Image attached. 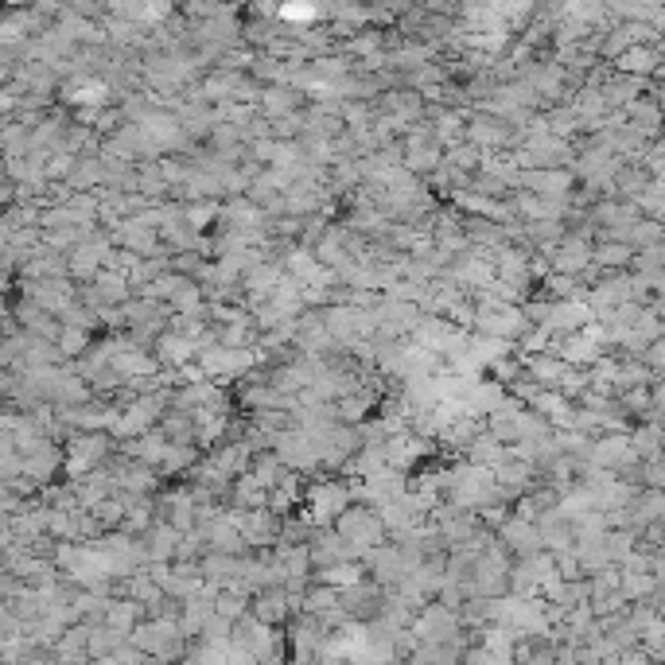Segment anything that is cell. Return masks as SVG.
I'll return each instance as SVG.
<instances>
[{
	"mask_svg": "<svg viewBox=\"0 0 665 665\" xmlns=\"http://www.w3.org/2000/svg\"><path fill=\"white\" fill-rule=\"evenodd\" d=\"M343 541H347L350 549H354V557L362 560L370 549H378V545H385V529L382 522H378V514L370 510V506H347L339 518H335V525H331Z\"/></svg>",
	"mask_w": 665,
	"mask_h": 665,
	"instance_id": "6da1fadb",
	"label": "cell"
},
{
	"mask_svg": "<svg viewBox=\"0 0 665 665\" xmlns=\"http://www.w3.org/2000/svg\"><path fill=\"white\" fill-rule=\"evenodd\" d=\"M59 471H63V444H55V440H47L39 452L20 459V475H24V479H32L39 490L55 487Z\"/></svg>",
	"mask_w": 665,
	"mask_h": 665,
	"instance_id": "7a4b0ae2",
	"label": "cell"
},
{
	"mask_svg": "<svg viewBox=\"0 0 665 665\" xmlns=\"http://www.w3.org/2000/svg\"><path fill=\"white\" fill-rule=\"evenodd\" d=\"M238 533H242L245 549L257 553V549H273L280 537V518H273L269 510H238Z\"/></svg>",
	"mask_w": 665,
	"mask_h": 665,
	"instance_id": "3957f363",
	"label": "cell"
},
{
	"mask_svg": "<svg viewBox=\"0 0 665 665\" xmlns=\"http://www.w3.org/2000/svg\"><path fill=\"white\" fill-rule=\"evenodd\" d=\"M494 537L510 549V557L514 560H525V557H533V553H541V533H537V525L522 522V518H514V514L494 529Z\"/></svg>",
	"mask_w": 665,
	"mask_h": 665,
	"instance_id": "277c9868",
	"label": "cell"
},
{
	"mask_svg": "<svg viewBox=\"0 0 665 665\" xmlns=\"http://www.w3.org/2000/svg\"><path fill=\"white\" fill-rule=\"evenodd\" d=\"M249 619H253V623H261V627L284 630V623L292 619V611H288V595L280 592V588L257 592L253 599H249Z\"/></svg>",
	"mask_w": 665,
	"mask_h": 665,
	"instance_id": "5b68a950",
	"label": "cell"
},
{
	"mask_svg": "<svg viewBox=\"0 0 665 665\" xmlns=\"http://www.w3.org/2000/svg\"><path fill=\"white\" fill-rule=\"evenodd\" d=\"M588 323H592V312H588L584 300H557V304H549L545 327H549L553 335H576V331H584Z\"/></svg>",
	"mask_w": 665,
	"mask_h": 665,
	"instance_id": "8992f818",
	"label": "cell"
},
{
	"mask_svg": "<svg viewBox=\"0 0 665 665\" xmlns=\"http://www.w3.org/2000/svg\"><path fill=\"white\" fill-rule=\"evenodd\" d=\"M144 623V607L133 603V599H125V595H113L109 603H105V615H102V627L117 630V634H133V627Z\"/></svg>",
	"mask_w": 665,
	"mask_h": 665,
	"instance_id": "52a82bcc",
	"label": "cell"
},
{
	"mask_svg": "<svg viewBox=\"0 0 665 665\" xmlns=\"http://www.w3.org/2000/svg\"><path fill=\"white\" fill-rule=\"evenodd\" d=\"M144 553H148V564H172L175 560V549H179V533H175L172 525L156 522L144 537Z\"/></svg>",
	"mask_w": 665,
	"mask_h": 665,
	"instance_id": "ba28073f",
	"label": "cell"
},
{
	"mask_svg": "<svg viewBox=\"0 0 665 665\" xmlns=\"http://www.w3.org/2000/svg\"><path fill=\"white\" fill-rule=\"evenodd\" d=\"M634 261V249L627 242H599L592 245V265L599 273H627Z\"/></svg>",
	"mask_w": 665,
	"mask_h": 665,
	"instance_id": "9c48e42d",
	"label": "cell"
},
{
	"mask_svg": "<svg viewBox=\"0 0 665 665\" xmlns=\"http://www.w3.org/2000/svg\"><path fill=\"white\" fill-rule=\"evenodd\" d=\"M203 459V452L195 448V444H168V452L160 459V467H156V475L160 479H175V475H191V467Z\"/></svg>",
	"mask_w": 665,
	"mask_h": 665,
	"instance_id": "30bf717a",
	"label": "cell"
},
{
	"mask_svg": "<svg viewBox=\"0 0 665 665\" xmlns=\"http://www.w3.org/2000/svg\"><path fill=\"white\" fill-rule=\"evenodd\" d=\"M249 599H253V595L245 592L242 584L234 580V584H226L222 592L214 595V603H210V607H214V615H222L226 623H238L242 615H249Z\"/></svg>",
	"mask_w": 665,
	"mask_h": 665,
	"instance_id": "8fae6325",
	"label": "cell"
},
{
	"mask_svg": "<svg viewBox=\"0 0 665 665\" xmlns=\"http://www.w3.org/2000/svg\"><path fill=\"white\" fill-rule=\"evenodd\" d=\"M249 475H253V483H257V487L269 494V490H277L280 483H284L288 467H284V463H280L273 452H261V455H253V463H249Z\"/></svg>",
	"mask_w": 665,
	"mask_h": 665,
	"instance_id": "7c38bea8",
	"label": "cell"
},
{
	"mask_svg": "<svg viewBox=\"0 0 665 665\" xmlns=\"http://www.w3.org/2000/svg\"><path fill=\"white\" fill-rule=\"evenodd\" d=\"M129 638L125 634H117V630H109V627H90V634H86V658L90 662H102V658H113L117 654V646H125Z\"/></svg>",
	"mask_w": 665,
	"mask_h": 665,
	"instance_id": "4fadbf2b",
	"label": "cell"
},
{
	"mask_svg": "<svg viewBox=\"0 0 665 665\" xmlns=\"http://www.w3.org/2000/svg\"><path fill=\"white\" fill-rule=\"evenodd\" d=\"M90 518H94V525L102 529V533H117L121 529V522H125V506H121V498H117V490L109 494V498H102L98 506H90L86 510Z\"/></svg>",
	"mask_w": 665,
	"mask_h": 665,
	"instance_id": "5bb4252c",
	"label": "cell"
},
{
	"mask_svg": "<svg viewBox=\"0 0 665 665\" xmlns=\"http://www.w3.org/2000/svg\"><path fill=\"white\" fill-rule=\"evenodd\" d=\"M90 331H78V327H59V335H55V350H59V358L63 362H74V358H86V350H90Z\"/></svg>",
	"mask_w": 665,
	"mask_h": 665,
	"instance_id": "9a60e30c",
	"label": "cell"
},
{
	"mask_svg": "<svg viewBox=\"0 0 665 665\" xmlns=\"http://www.w3.org/2000/svg\"><path fill=\"white\" fill-rule=\"evenodd\" d=\"M444 164L455 168V172H463V175H475L479 172V164H483V152H479L475 144H467V140H463V144H455V148L444 152Z\"/></svg>",
	"mask_w": 665,
	"mask_h": 665,
	"instance_id": "2e32d148",
	"label": "cell"
},
{
	"mask_svg": "<svg viewBox=\"0 0 665 665\" xmlns=\"http://www.w3.org/2000/svg\"><path fill=\"white\" fill-rule=\"evenodd\" d=\"M300 603H304V611H300V615H312V619H319V615L335 611V588H323V584H312L308 592L300 595Z\"/></svg>",
	"mask_w": 665,
	"mask_h": 665,
	"instance_id": "e0dca14e",
	"label": "cell"
},
{
	"mask_svg": "<svg viewBox=\"0 0 665 665\" xmlns=\"http://www.w3.org/2000/svg\"><path fill=\"white\" fill-rule=\"evenodd\" d=\"M230 630H234V623H226L222 615H210L207 627H203V642H230Z\"/></svg>",
	"mask_w": 665,
	"mask_h": 665,
	"instance_id": "ac0fdd59",
	"label": "cell"
},
{
	"mask_svg": "<svg viewBox=\"0 0 665 665\" xmlns=\"http://www.w3.org/2000/svg\"><path fill=\"white\" fill-rule=\"evenodd\" d=\"M615 665H654V662H650V654H646L642 646H630V650H619V654H615Z\"/></svg>",
	"mask_w": 665,
	"mask_h": 665,
	"instance_id": "d6986e66",
	"label": "cell"
}]
</instances>
